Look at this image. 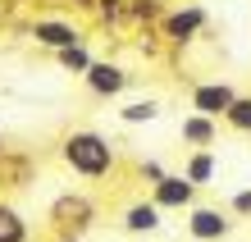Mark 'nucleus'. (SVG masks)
<instances>
[{"label":"nucleus","instance_id":"nucleus-1","mask_svg":"<svg viewBox=\"0 0 251 242\" xmlns=\"http://www.w3.org/2000/svg\"><path fill=\"white\" fill-rule=\"evenodd\" d=\"M64 160H69L73 174L100 178V174H110V164H114V146L100 137V133H73V137H64Z\"/></svg>","mask_w":251,"mask_h":242},{"label":"nucleus","instance_id":"nucleus-2","mask_svg":"<svg viewBox=\"0 0 251 242\" xmlns=\"http://www.w3.org/2000/svg\"><path fill=\"white\" fill-rule=\"evenodd\" d=\"M50 224L64 238H78V233H87L96 224V206L87 201L82 192H64V196H55V206H50Z\"/></svg>","mask_w":251,"mask_h":242},{"label":"nucleus","instance_id":"nucleus-3","mask_svg":"<svg viewBox=\"0 0 251 242\" xmlns=\"http://www.w3.org/2000/svg\"><path fill=\"white\" fill-rule=\"evenodd\" d=\"M233 101H238V92H233L228 82H201L197 92H192V110L201 119H219V114H228Z\"/></svg>","mask_w":251,"mask_h":242},{"label":"nucleus","instance_id":"nucleus-4","mask_svg":"<svg viewBox=\"0 0 251 242\" xmlns=\"http://www.w3.org/2000/svg\"><path fill=\"white\" fill-rule=\"evenodd\" d=\"M192 196H197V188H192L187 178H178V174H165V178L155 183L151 206H155V210H183V206H192Z\"/></svg>","mask_w":251,"mask_h":242},{"label":"nucleus","instance_id":"nucleus-5","mask_svg":"<svg viewBox=\"0 0 251 242\" xmlns=\"http://www.w3.org/2000/svg\"><path fill=\"white\" fill-rule=\"evenodd\" d=\"M187 233L197 238V242H215V238H224V233H228V215H224V210H210V206H201V210H192V219H187Z\"/></svg>","mask_w":251,"mask_h":242},{"label":"nucleus","instance_id":"nucleus-6","mask_svg":"<svg viewBox=\"0 0 251 242\" xmlns=\"http://www.w3.org/2000/svg\"><path fill=\"white\" fill-rule=\"evenodd\" d=\"M87 87H92L96 96H114V92L128 87V73L119 64H96V59H92V69H87Z\"/></svg>","mask_w":251,"mask_h":242},{"label":"nucleus","instance_id":"nucleus-7","mask_svg":"<svg viewBox=\"0 0 251 242\" xmlns=\"http://www.w3.org/2000/svg\"><path fill=\"white\" fill-rule=\"evenodd\" d=\"M124 229L128 233H155L160 229V210L151 201H137V206H128V215H124Z\"/></svg>","mask_w":251,"mask_h":242},{"label":"nucleus","instance_id":"nucleus-8","mask_svg":"<svg viewBox=\"0 0 251 242\" xmlns=\"http://www.w3.org/2000/svg\"><path fill=\"white\" fill-rule=\"evenodd\" d=\"M37 41L55 46V51H69V46H78V32L69 23H37Z\"/></svg>","mask_w":251,"mask_h":242},{"label":"nucleus","instance_id":"nucleus-9","mask_svg":"<svg viewBox=\"0 0 251 242\" xmlns=\"http://www.w3.org/2000/svg\"><path fill=\"white\" fill-rule=\"evenodd\" d=\"M201 23H205V14H201V9H183V14H174V19L165 23V37H169V41H187Z\"/></svg>","mask_w":251,"mask_h":242},{"label":"nucleus","instance_id":"nucleus-10","mask_svg":"<svg viewBox=\"0 0 251 242\" xmlns=\"http://www.w3.org/2000/svg\"><path fill=\"white\" fill-rule=\"evenodd\" d=\"M0 242H27V224L19 219V210L0 201Z\"/></svg>","mask_w":251,"mask_h":242},{"label":"nucleus","instance_id":"nucleus-11","mask_svg":"<svg viewBox=\"0 0 251 242\" xmlns=\"http://www.w3.org/2000/svg\"><path fill=\"white\" fill-rule=\"evenodd\" d=\"M187 183L192 188H201V183H210V178H215V156H210V151H197V156H192L187 160Z\"/></svg>","mask_w":251,"mask_h":242},{"label":"nucleus","instance_id":"nucleus-12","mask_svg":"<svg viewBox=\"0 0 251 242\" xmlns=\"http://www.w3.org/2000/svg\"><path fill=\"white\" fill-rule=\"evenodd\" d=\"M27 174H32V164H27V160H19V156H0V183H5V188H23Z\"/></svg>","mask_w":251,"mask_h":242},{"label":"nucleus","instance_id":"nucleus-13","mask_svg":"<svg viewBox=\"0 0 251 242\" xmlns=\"http://www.w3.org/2000/svg\"><path fill=\"white\" fill-rule=\"evenodd\" d=\"M183 137L197 142V146H210L215 142V124H210V119H201V114H192V119H183Z\"/></svg>","mask_w":251,"mask_h":242},{"label":"nucleus","instance_id":"nucleus-14","mask_svg":"<svg viewBox=\"0 0 251 242\" xmlns=\"http://www.w3.org/2000/svg\"><path fill=\"white\" fill-rule=\"evenodd\" d=\"M224 119H228L238 133H251V96H238V101L228 105V114H224Z\"/></svg>","mask_w":251,"mask_h":242},{"label":"nucleus","instance_id":"nucleus-15","mask_svg":"<svg viewBox=\"0 0 251 242\" xmlns=\"http://www.w3.org/2000/svg\"><path fill=\"white\" fill-rule=\"evenodd\" d=\"M60 64L69 73H87V69H92V55H87L82 46H69V51H60Z\"/></svg>","mask_w":251,"mask_h":242},{"label":"nucleus","instance_id":"nucleus-16","mask_svg":"<svg viewBox=\"0 0 251 242\" xmlns=\"http://www.w3.org/2000/svg\"><path fill=\"white\" fill-rule=\"evenodd\" d=\"M155 114H160V110H155V101H137V105H128V110H124L128 124H151Z\"/></svg>","mask_w":251,"mask_h":242},{"label":"nucleus","instance_id":"nucleus-17","mask_svg":"<svg viewBox=\"0 0 251 242\" xmlns=\"http://www.w3.org/2000/svg\"><path fill=\"white\" fill-rule=\"evenodd\" d=\"M233 210H238V215H251V192H238V196H233Z\"/></svg>","mask_w":251,"mask_h":242},{"label":"nucleus","instance_id":"nucleus-18","mask_svg":"<svg viewBox=\"0 0 251 242\" xmlns=\"http://www.w3.org/2000/svg\"><path fill=\"white\" fill-rule=\"evenodd\" d=\"M64 242H78V238H64Z\"/></svg>","mask_w":251,"mask_h":242}]
</instances>
